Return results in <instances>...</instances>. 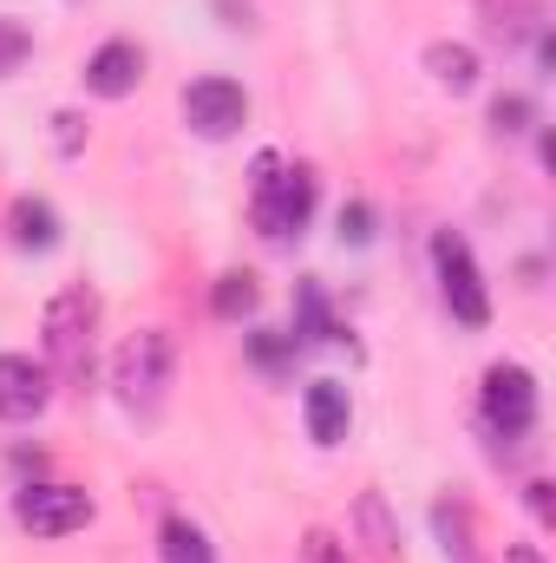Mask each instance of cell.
Instances as JSON below:
<instances>
[{
    "label": "cell",
    "instance_id": "ba28073f",
    "mask_svg": "<svg viewBox=\"0 0 556 563\" xmlns=\"http://www.w3.org/2000/svg\"><path fill=\"white\" fill-rule=\"evenodd\" d=\"M46 400H53V374H46V361H33V354H0V420L7 426L40 420Z\"/></svg>",
    "mask_w": 556,
    "mask_h": 563
},
{
    "label": "cell",
    "instance_id": "d6986e66",
    "mask_svg": "<svg viewBox=\"0 0 556 563\" xmlns=\"http://www.w3.org/2000/svg\"><path fill=\"white\" fill-rule=\"evenodd\" d=\"M249 354L276 374V367H288V354H294V334H276V328H263V334H249Z\"/></svg>",
    "mask_w": 556,
    "mask_h": 563
},
{
    "label": "cell",
    "instance_id": "ffe728a7",
    "mask_svg": "<svg viewBox=\"0 0 556 563\" xmlns=\"http://www.w3.org/2000/svg\"><path fill=\"white\" fill-rule=\"evenodd\" d=\"M301 558H308V563H354V551H347L334 531H321V525H314V531L301 538Z\"/></svg>",
    "mask_w": 556,
    "mask_h": 563
},
{
    "label": "cell",
    "instance_id": "277c9868",
    "mask_svg": "<svg viewBox=\"0 0 556 563\" xmlns=\"http://www.w3.org/2000/svg\"><path fill=\"white\" fill-rule=\"evenodd\" d=\"M432 276H438V301H445V314L458 328H485L491 321V288L478 276V256H471L465 236H452V230L432 236Z\"/></svg>",
    "mask_w": 556,
    "mask_h": 563
},
{
    "label": "cell",
    "instance_id": "44dd1931",
    "mask_svg": "<svg viewBox=\"0 0 556 563\" xmlns=\"http://www.w3.org/2000/svg\"><path fill=\"white\" fill-rule=\"evenodd\" d=\"M341 243H354V250L374 243V210H367V203H347V210H341Z\"/></svg>",
    "mask_w": 556,
    "mask_h": 563
},
{
    "label": "cell",
    "instance_id": "2e32d148",
    "mask_svg": "<svg viewBox=\"0 0 556 563\" xmlns=\"http://www.w3.org/2000/svg\"><path fill=\"white\" fill-rule=\"evenodd\" d=\"M256 308H263V288H256L249 269H223L216 276V288H210V314L216 321H249Z\"/></svg>",
    "mask_w": 556,
    "mask_h": 563
},
{
    "label": "cell",
    "instance_id": "cb8c5ba5",
    "mask_svg": "<svg viewBox=\"0 0 556 563\" xmlns=\"http://www.w3.org/2000/svg\"><path fill=\"white\" fill-rule=\"evenodd\" d=\"M524 505H531V518H537V525H551V518H556V498H551V485H544V478H531V485H524Z\"/></svg>",
    "mask_w": 556,
    "mask_h": 563
},
{
    "label": "cell",
    "instance_id": "4fadbf2b",
    "mask_svg": "<svg viewBox=\"0 0 556 563\" xmlns=\"http://www.w3.org/2000/svg\"><path fill=\"white\" fill-rule=\"evenodd\" d=\"M425 73H432V86H445V92H471V86H478V53H471L465 40H432V46H425Z\"/></svg>",
    "mask_w": 556,
    "mask_h": 563
},
{
    "label": "cell",
    "instance_id": "5b68a950",
    "mask_svg": "<svg viewBox=\"0 0 556 563\" xmlns=\"http://www.w3.org/2000/svg\"><path fill=\"white\" fill-rule=\"evenodd\" d=\"M478 413H485V426H491L504 445H518V439L537 426V380H531V367L498 361V367L485 374V387H478Z\"/></svg>",
    "mask_w": 556,
    "mask_h": 563
},
{
    "label": "cell",
    "instance_id": "8fae6325",
    "mask_svg": "<svg viewBox=\"0 0 556 563\" xmlns=\"http://www.w3.org/2000/svg\"><path fill=\"white\" fill-rule=\"evenodd\" d=\"M7 236H13V250L46 256V250H59V210L46 197H13L7 203Z\"/></svg>",
    "mask_w": 556,
    "mask_h": 563
},
{
    "label": "cell",
    "instance_id": "9c48e42d",
    "mask_svg": "<svg viewBox=\"0 0 556 563\" xmlns=\"http://www.w3.org/2000/svg\"><path fill=\"white\" fill-rule=\"evenodd\" d=\"M144 79V46L138 40H105L92 59H86V92L92 99H132Z\"/></svg>",
    "mask_w": 556,
    "mask_h": 563
},
{
    "label": "cell",
    "instance_id": "6da1fadb",
    "mask_svg": "<svg viewBox=\"0 0 556 563\" xmlns=\"http://www.w3.org/2000/svg\"><path fill=\"white\" fill-rule=\"evenodd\" d=\"M92 334H99V295L86 282L59 288L40 314V354H46V374L53 380H86L92 374Z\"/></svg>",
    "mask_w": 556,
    "mask_h": 563
},
{
    "label": "cell",
    "instance_id": "ac0fdd59",
    "mask_svg": "<svg viewBox=\"0 0 556 563\" xmlns=\"http://www.w3.org/2000/svg\"><path fill=\"white\" fill-rule=\"evenodd\" d=\"M531 119H537V112H531V99H524V92H504V99H491V125H498L504 139L531 132Z\"/></svg>",
    "mask_w": 556,
    "mask_h": 563
},
{
    "label": "cell",
    "instance_id": "7a4b0ae2",
    "mask_svg": "<svg viewBox=\"0 0 556 563\" xmlns=\"http://www.w3.org/2000/svg\"><path fill=\"white\" fill-rule=\"evenodd\" d=\"M314 197H321V184H314V170H308V164H281L276 151H263V157H256L249 223H256L269 243H294V236L308 230V217H314Z\"/></svg>",
    "mask_w": 556,
    "mask_h": 563
},
{
    "label": "cell",
    "instance_id": "d4e9b609",
    "mask_svg": "<svg viewBox=\"0 0 556 563\" xmlns=\"http://www.w3.org/2000/svg\"><path fill=\"white\" fill-rule=\"evenodd\" d=\"M504 563H544V551H537V544H524V538H518V544H504Z\"/></svg>",
    "mask_w": 556,
    "mask_h": 563
},
{
    "label": "cell",
    "instance_id": "8992f818",
    "mask_svg": "<svg viewBox=\"0 0 556 563\" xmlns=\"http://www.w3.org/2000/svg\"><path fill=\"white\" fill-rule=\"evenodd\" d=\"M13 518L33 538H73V531L92 525V492H79V485H20Z\"/></svg>",
    "mask_w": 556,
    "mask_h": 563
},
{
    "label": "cell",
    "instance_id": "5bb4252c",
    "mask_svg": "<svg viewBox=\"0 0 556 563\" xmlns=\"http://www.w3.org/2000/svg\"><path fill=\"white\" fill-rule=\"evenodd\" d=\"M432 538H438L445 563H478V544H471V511H465L458 498H438V505H432Z\"/></svg>",
    "mask_w": 556,
    "mask_h": 563
},
{
    "label": "cell",
    "instance_id": "52a82bcc",
    "mask_svg": "<svg viewBox=\"0 0 556 563\" xmlns=\"http://www.w3.org/2000/svg\"><path fill=\"white\" fill-rule=\"evenodd\" d=\"M184 125H190L197 139H210V144L236 139V132L249 125V92H243L236 79H223V73L190 79V86H184Z\"/></svg>",
    "mask_w": 556,
    "mask_h": 563
},
{
    "label": "cell",
    "instance_id": "9a60e30c",
    "mask_svg": "<svg viewBox=\"0 0 556 563\" xmlns=\"http://www.w3.org/2000/svg\"><path fill=\"white\" fill-rule=\"evenodd\" d=\"M354 531L367 538L374 558L400 563V525L387 518V498H380V492H360V505H354Z\"/></svg>",
    "mask_w": 556,
    "mask_h": 563
},
{
    "label": "cell",
    "instance_id": "e0dca14e",
    "mask_svg": "<svg viewBox=\"0 0 556 563\" xmlns=\"http://www.w3.org/2000/svg\"><path fill=\"white\" fill-rule=\"evenodd\" d=\"M26 59H33V33L20 20H0V79H13Z\"/></svg>",
    "mask_w": 556,
    "mask_h": 563
},
{
    "label": "cell",
    "instance_id": "603a6c76",
    "mask_svg": "<svg viewBox=\"0 0 556 563\" xmlns=\"http://www.w3.org/2000/svg\"><path fill=\"white\" fill-rule=\"evenodd\" d=\"M53 144H59V157H73L86 144V119L79 112H53Z\"/></svg>",
    "mask_w": 556,
    "mask_h": 563
},
{
    "label": "cell",
    "instance_id": "30bf717a",
    "mask_svg": "<svg viewBox=\"0 0 556 563\" xmlns=\"http://www.w3.org/2000/svg\"><path fill=\"white\" fill-rule=\"evenodd\" d=\"M301 420H308V439H314L321 452L341 445L347 426H354V400H347V387H341V380H314V387L301 394Z\"/></svg>",
    "mask_w": 556,
    "mask_h": 563
},
{
    "label": "cell",
    "instance_id": "3957f363",
    "mask_svg": "<svg viewBox=\"0 0 556 563\" xmlns=\"http://www.w3.org/2000/svg\"><path fill=\"white\" fill-rule=\"evenodd\" d=\"M170 367H177V347H170L164 328H138V334H125V347L112 354L119 407L138 413V420H151V413L164 407V394H170Z\"/></svg>",
    "mask_w": 556,
    "mask_h": 563
},
{
    "label": "cell",
    "instance_id": "7402d4cb",
    "mask_svg": "<svg viewBox=\"0 0 556 563\" xmlns=\"http://www.w3.org/2000/svg\"><path fill=\"white\" fill-rule=\"evenodd\" d=\"M301 334L308 341H327V308H321V288L314 282L301 288Z\"/></svg>",
    "mask_w": 556,
    "mask_h": 563
},
{
    "label": "cell",
    "instance_id": "7c38bea8",
    "mask_svg": "<svg viewBox=\"0 0 556 563\" xmlns=\"http://www.w3.org/2000/svg\"><path fill=\"white\" fill-rule=\"evenodd\" d=\"M157 558L164 563H216V544H210V531H203L197 518L170 511V518L157 525Z\"/></svg>",
    "mask_w": 556,
    "mask_h": 563
}]
</instances>
